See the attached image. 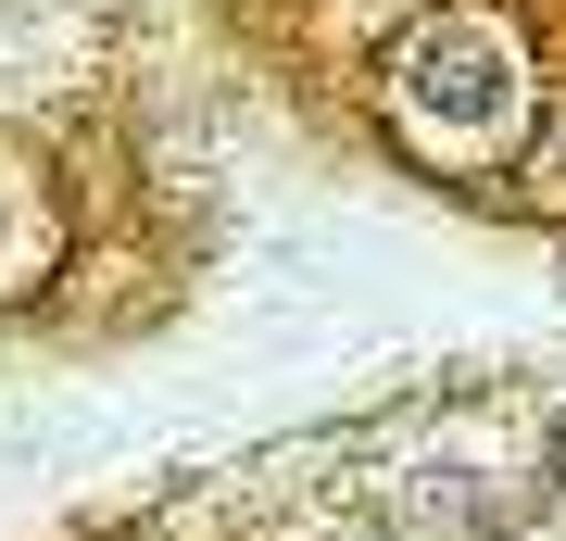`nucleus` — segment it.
Here are the masks:
<instances>
[{
  "mask_svg": "<svg viewBox=\"0 0 566 541\" xmlns=\"http://www.w3.org/2000/svg\"><path fill=\"white\" fill-rule=\"evenodd\" d=\"M390 101H403L416 126H441L453 152H479V139H504V126H516L528 76H516V51L491 39L479 13H441V25H416V39H403V63H390Z\"/></svg>",
  "mask_w": 566,
  "mask_h": 541,
  "instance_id": "1",
  "label": "nucleus"
},
{
  "mask_svg": "<svg viewBox=\"0 0 566 541\" xmlns=\"http://www.w3.org/2000/svg\"><path fill=\"white\" fill-rule=\"evenodd\" d=\"M542 479H554V491H566V416H554V441H542Z\"/></svg>",
  "mask_w": 566,
  "mask_h": 541,
  "instance_id": "2",
  "label": "nucleus"
}]
</instances>
